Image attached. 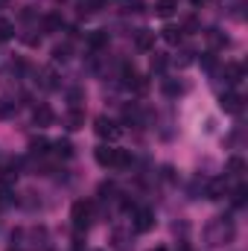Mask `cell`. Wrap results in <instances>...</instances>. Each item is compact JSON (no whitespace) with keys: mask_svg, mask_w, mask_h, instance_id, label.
<instances>
[{"mask_svg":"<svg viewBox=\"0 0 248 251\" xmlns=\"http://www.w3.org/2000/svg\"><path fill=\"white\" fill-rule=\"evenodd\" d=\"M234 234H237V228H234V219H228V216H216L207 225V243L210 246H225L234 240Z\"/></svg>","mask_w":248,"mask_h":251,"instance_id":"1","label":"cell"},{"mask_svg":"<svg viewBox=\"0 0 248 251\" xmlns=\"http://www.w3.org/2000/svg\"><path fill=\"white\" fill-rule=\"evenodd\" d=\"M91 213H94L91 201H73V207H70V222H73V228H76V231H85V228L91 225Z\"/></svg>","mask_w":248,"mask_h":251,"instance_id":"2","label":"cell"},{"mask_svg":"<svg viewBox=\"0 0 248 251\" xmlns=\"http://www.w3.org/2000/svg\"><path fill=\"white\" fill-rule=\"evenodd\" d=\"M94 131H97L102 140H117V137L123 134V128L114 123L111 117H97V120H94Z\"/></svg>","mask_w":248,"mask_h":251,"instance_id":"3","label":"cell"},{"mask_svg":"<svg viewBox=\"0 0 248 251\" xmlns=\"http://www.w3.org/2000/svg\"><path fill=\"white\" fill-rule=\"evenodd\" d=\"M131 228H134L137 234H146V231H152V228H155V213H152V210H146V207H140V210L134 213V222H131Z\"/></svg>","mask_w":248,"mask_h":251,"instance_id":"4","label":"cell"},{"mask_svg":"<svg viewBox=\"0 0 248 251\" xmlns=\"http://www.w3.org/2000/svg\"><path fill=\"white\" fill-rule=\"evenodd\" d=\"M94 158H97V164H99V167H114V161H117V149L102 143V146H97V149H94Z\"/></svg>","mask_w":248,"mask_h":251,"instance_id":"5","label":"cell"},{"mask_svg":"<svg viewBox=\"0 0 248 251\" xmlns=\"http://www.w3.org/2000/svg\"><path fill=\"white\" fill-rule=\"evenodd\" d=\"M222 76L228 79V85H240L243 76H246V67H243L240 62H228L225 67H222Z\"/></svg>","mask_w":248,"mask_h":251,"instance_id":"6","label":"cell"},{"mask_svg":"<svg viewBox=\"0 0 248 251\" xmlns=\"http://www.w3.org/2000/svg\"><path fill=\"white\" fill-rule=\"evenodd\" d=\"M53 120H56V114H53V108H50V105H38V108L32 111V123L38 126V128L53 126Z\"/></svg>","mask_w":248,"mask_h":251,"instance_id":"7","label":"cell"},{"mask_svg":"<svg viewBox=\"0 0 248 251\" xmlns=\"http://www.w3.org/2000/svg\"><path fill=\"white\" fill-rule=\"evenodd\" d=\"M240 102H243V100H240L234 91L219 94V108H222V111H228V114H237V111H240Z\"/></svg>","mask_w":248,"mask_h":251,"instance_id":"8","label":"cell"},{"mask_svg":"<svg viewBox=\"0 0 248 251\" xmlns=\"http://www.w3.org/2000/svg\"><path fill=\"white\" fill-rule=\"evenodd\" d=\"M134 47L143 50V53L152 50V47H155V32H152V29H137V32H134Z\"/></svg>","mask_w":248,"mask_h":251,"instance_id":"9","label":"cell"},{"mask_svg":"<svg viewBox=\"0 0 248 251\" xmlns=\"http://www.w3.org/2000/svg\"><path fill=\"white\" fill-rule=\"evenodd\" d=\"M82 126H85V111L70 108V111L64 114V128H67V131H79Z\"/></svg>","mask_w":248,"mask_h":251,"instance_id":"10","label":"cell"},{"mask_svg":"<svg viewBox=\"0 0 248 251\" xmlns=\"http://www.w3.org/2000/svg\"><path fill=\"white\" fill-rule=\"evenodd\" d=\"M161 38L175 47V44L184 41V26H164V29H161Z\"/></svg>","mask_w":248,"mask_h":251,"instance_id":"11","label":"cell"},{"mask_svg":"<svg viewBox=\"0 0 248 251\" xmlns=\"http://www.w3.org/2000/svg\"><path fill=\"white\" fill-rule=\"evenodd\" d=\"M41 26H44V32H62L64 21H62V15H56V12H50V15H44V21H41Z\"/></svg>","mask_w":248,"mask_h":251,"instance_id":"12","label":"cell"},{"mask_svg":"<svg viewBox=\"0 0 248 251\" xmlns=\"http://www.w3.org/2000/svg\"><path fill=\"white\" fill-rule=\"evenodd\" d=\"M105 44H108V32H105V29H97V32L88 35V47H91V50H102Z\"/></svg>","mask_w":248,"mask_h":251,"instance_id":"13","label":"cell"},{"mask_svg":"<svg viewBox=\"0 0 248 251\" xmlns=\"http://www.w3.org/2000/svg\"><path fill=\"white\" fill-rule=\"evenodd\" d=\"M175 9H178V0H158L155 3V15L158 18H170Z\"/></svg>","mask_w":248,"mask_h":251,"instance_id":"14","label":"cell"},{"mask_svg":"<svg viewBox=\"0 0 248 251\" xmlns=\"http://www.w3.org/2000/svg\"><path fill=\"white\" fill-rule=\"evenodd\" d=\"M225 193H228V181H225V178H213V181L207 184V196H210V199H222Z\"/></svg>","mask_w":248,"mask_h":251,"instance_id":"15","label":"cell"},{"mask_svg":"<svg viewBox=\"0 0 248 251\" xmlns=\"http://www.w3.org/2000/svg\"><path fill=\"white\" fill-rule=\"evenodd\" d=\"M56 79H59V76H56V70H53V67H44V70H41V88H47V91H53V88L59 85Z\"/></svg>","mask_w":248,"mask_h":251,"instance_id":"16","label":"cell"},{"mask_svg":"<svg viewBox=\"0 0 248 251\" xmlns=\"http://www.w3.org/2000/svg\"><path fill=\"white\" fill-rule=\"evenodd\" d=\"M243 173H246V161L243 158H231L228 161V176L231 178H243Z\"/></svg>","mask_w":248,"mask_h":251,"instance_id":"17","label":"cell"},{"mask_svg":"<svg viewBox=\"0 0 248 251\" xmlns=\"http://www.w3.org/2000/svg\"><path fill=\"white\" fill-rule=\"evenodd\" d=\"M70 50H73V47H70V41L56 44V47H53V62H67V59H70Z\"/></svg>","mask_w":248,"mask_h":251,"instance_id":"18","label":"cell"},{"mask_svg":"<svg viewBox=\"0 0 248 251\" xmlns=\"http://www.w3.org/2000/svg\"><path fill=\"white\" fill-rule=\"evenodd\" d=\"M53 149H56V155L59 158H70L73 155V146H70V140H56V143H50Z\"/></svg>","mask_w":248,"mask_h":251,"instance_id":"19","label":"cell"},{"mask_svg":"<svg viewBox=\"0 0 248 251\" xmlns=\"http://www.w3.org/2000/svg\"><path fill=\"white\" fill-rule=\"evenodd\" d=\"M207 41H210V47H216V50H219V47H228V38H225L222 32H216V29L207 32Z\"/></svg>","mask_w":248,"mask_h":251,"instance_id":"20","label":"cell"},{"mask_svg":"<svg viewBox=\"0 0 248 251\" xmlns=\"http://www.w3.org/2000/svg\"><path fill=\"white\" fill-rule=\"evenodd\" d=\"M12 35H15V26H12V21L0 18V41H9Z\"/></svg>","mask_w":248,"mask_h":251,"instance_id":"21","label":"cell"},{"mask_svg":"<svg viewBox=\"0 0 248 251\" xmlns=\"http://www.w3.org/2000/svg\"><path fill=\"white\" fill-rule=\"evenodd\" d=\"M47 146H50V140H44V137H35V140L29 143L32 155H44V152H47Z\"/></svg>","mask_w":248,"mask_h":251,"instance_id":"22","label":"cell"},{"mask_svg":"<svg viewBox=\"0 0 248 251\" xmlns=\"http://www.w3.org/2000/svg\"><path fill=\"white\" fill-rule=\"evenodd\" d=\"M105 6V0H82V12H99Z\"/></svg>","mask_w":248,"mask_h":251,"instance_id":"23","label":"cell"},{"mask_svg":"<svg viewBox=\"0 0 248 251\" xmlns=\"http://www.w3.org/2000/svg\"><path fill=\"white\" fill-rule=\"evenodd\" d=\"M246 196H248V187H246V184H240V187L234 190V204H237V207H243V204H246Z\"/></svg>","mask_w":248,"mask_h":251,"instance_id":"24","label":"cell"},{"mask_svg":"<svg viewBox=\"0 0 248 251\" xmlns=\"http://www.w3.org/2000/svg\"><path fill=\"white\" fill-rule=\"evenodd\" d=\"M12 111H15V102H12V100H0V120L9 117Z\"/></svg>","mask_w":248,"mask_h":251,"instance_id":"25","label":"cell"},{"mask_svg":"<svg viewBox=\"0 0 248 251\" xmlns=\"http://www.w3.org/2000/svg\"><path fill=\"white\" fill-rule=\"evenodd\" d=\"M164 91H167L170 97H175V94H181L184 88H181V85H175V82H167V85H164Z\"/></svg>","mask_w":248,"mask_h":251,"instance_id":"26","label":"cell"},{"mask_svg":"<svg viewBox=\"0 0 248 251\" xmlns=\"http://www.w3.org/2000/svg\"><path fill=\"white\" fill-rule=\"evenodd\" d=\"M164 67H167V59L155 53V59H152V70H164Z\"/></svg>","mask_w":248,"mask_h":251,"instance_id":"27","label":"cell"},{"mask_svg":"<svg viewBox=\"0 0 248 251\" xmlns=\"http://www.w3.org/2000/svg\"><path fill=\"white\" fill-rule=\"evenodd\" d=\"M120 3L125 6V12H137L140 9V0H120Z\"/></svg>","mask_w":248,"mask_h":251,"instance_id":"28","label":"cell"},{"mask_svg":"<svg viewBox=\"0 0 248 251\" xmlns=\"http://www.w3.org/2000/svg\"><path fill=\"white\" fill-rule=\"evenodd\" d=\"M82 97H85L82 91H70V102H73V105H79V100H82Z\"/></svg>","mask_w":248,"mask_h":251,"instance_id":"29","label":"cell"},{"mask_svg":"<svg viewBox=\"0 0 248 251\" xmlns=\"http://www.w3.org/2000/svg\"><path fill=\"white\" fill-rule=\"evenodd\" d=\"M149 251H167V246H155V249H149Z\"/></svg>","mask_w":248,"mask_h":251,"instance_id":"30","label":"cell"},{"mask_svg":"<svg viewBox=\"0 0 248 251\" xmlns=\"http://www.w3.org/2000/svg\"><path fill=\"white\" fill-rule=\"evenodd\" d=\"M201 3H204V0H193V6H201Z\"/></svg>","mask_w":248,"mask_h":251,"instance_id":"31","label":"cell"},{"mask_svg":"<svg viewBox=\"0 0 248 251\" xmlns=\"http://www.w3.org/2000/svg\"><path fill=\"white\" fill-rule=\"evenodd\" d=\"M3 3H6V0H3Z\"/></svg>","mask_w":248,"mask_h":251,"instance_id":"32","label":"cell"}]
</instances>
